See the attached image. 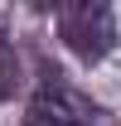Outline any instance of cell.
Instances as JSON below:
<instances>
[{"instance_id": "6da1fadb", "label": "cell", "mask_w": 121, "mask_h": 126, "mask_svg": "<svg viewBox=\"0 0 121 126\" xmlns=\"http://www.w3.org/2000/svg\"><path fill=\"white\" fill-rule=\"evenodd\" d=\"M58 34L82 63H102L116 48V15L102 0H82V5H63L58 10Z\"/></svg>"}, {"instance_id": "7a4b0ae2", "label": "cell", "mask_w": 121, "mask_h": 126, "mask_svg": "<svg viewBox=\"0 0 121 126\" xmlns=\"http://www.w3.org/2000/svg\"><path fill=\"white\" fill-rule=\"evenodd\" d=\"M97 116H102V111L92 107L77 87H68L63 73L53 68V73H44V82H39L24 126H97Z\"/></svg>"}, {"instance_id": "3957f363", "label": "cell", "mask_w": 121, "mask_h": 126, "mask_svg": "<svg viewBox=\"0 0 121 126\" xmlns=\"http://www.w3.org/2000/svg\"><path fill=\"white\" fill-rule=\"evenodd\" d=\"M15 87H19V58H15V48L0 39V102L15 97Z\"/></svg>"}]
</instances>
